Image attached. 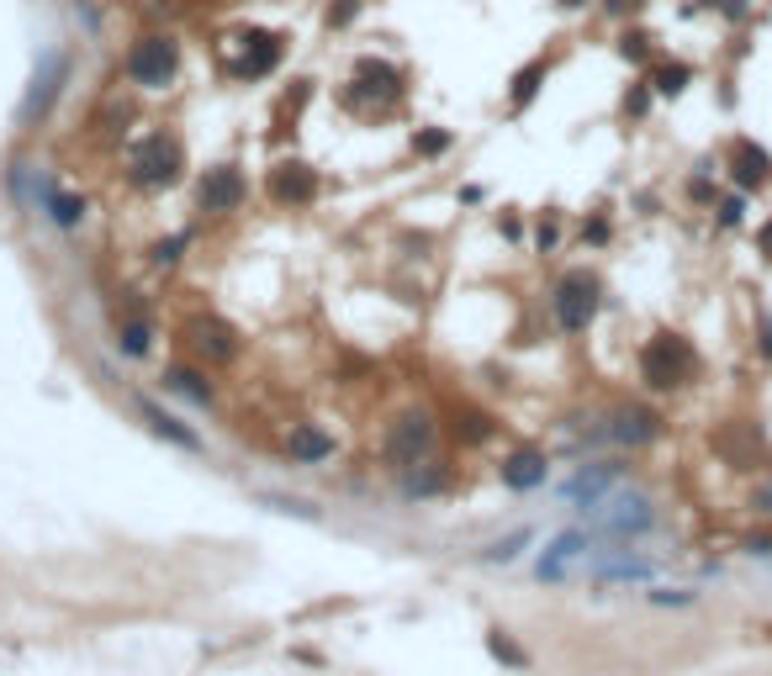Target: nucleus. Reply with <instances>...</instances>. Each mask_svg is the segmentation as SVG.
Instances as JSON below:
<instances>
[{
	"label": "nucleus",
	"mask_w": 772,
	"mask_h": 676,
	"mask_svg": "<svg viewBox=\"0 0 772 676\" xmlns=\"http://www.w3.org/2000/svg\"><path fill=\"white\" fill-rule=\"evenodd\" d=\"M693 375H698V354H693L688 338H677V333L646 338V349H640V381L651 391H677V386H688Z\"/></svg>",
	"instance_id": "f257e3e1"
},
{
	"label": "nucleus",
	"mask_w": 772,
	"mask_h": 676,
	"mask_svg": "<svg viewBox=\"0 0 772 676\" xmlns=\"http://www.w3.org/2000/svg\"><path fill=\"white\" fill-rule=\"evenodd\" d=\"M180 169H186V154H180V143L164 138V133H149L143 143H133V154H127V180H133L138 191H164V185L180 180Z\"/></svg>",
	"instance_id": "f03ea898"
},
{
	"label": "nucleus",
	"mask_w": 772,
	"mask_h": 676,
	"mask_svg": "<svg viewBox=\"0 0 772 676\" xmlns=\"http://www.w3.org/2000/svg\"><path fill=\"white\" fill-rule=\"evenodd\" d=\"M598 302H603V286H598L593 270H566L556 280V291H550V312H556V323L566 333H582L587 323H593Z\"/></svg>",
	"instance_id": "7ed1b4c3"
},
{
	"label": "nucleus",
	"mask_w": 772,
	"mask_h": 676,
	"mask_svg": "<svg viewBox=\"0 0 772 676\" xmlns=\"http://www.w3.org/2000/svg\"><path fill=\"white\" fill-rule=\"evenodd\" d=\"M434 418L429 412H397L392 423H386V439H381V455L397 465V471H413L418 460H429L434 449Z\"/></svg>",
	"instance_id": "20e7f679"
},
{
	"label": "nucleus",
	"mask_w": 772,
	"mask_h": 676,
	"mask_svg": "<svg viewBox=\"0 0 772 676\" xmlns=\"http://www.w3.org/2000/svg\"><path fill=\"white\" fill-rule=\"evenodd\" d=\"M175 64H180V48L170 43L164 32H149V37H138L133 48H127V59H122V69H127V80L133 85H143V90H164L175 80Z\"/></svg>",
	"instance_id": "39448f33"
},
{
	"label": "nucleus",
	"mask_w": 772,
	"mask_h": 676,
	"mask_svg": "<svg viewBox=\"0 0 772 676\" xmlns=\"http://www.w3.org/2000/svg\"><path fill=\"white\" fill-rule=\"evenodd\" d=\"M603 439L619 444V449H646L661 439V412L646 407V402H619L603 423Z\"/></svg>",
	"instance_id": "423d86ee"
},
{
	"label": "nucleus",
	"mask_w": 772,
	"mask_h": 676,
	"mask_svg": "<svg viewBox=\"0 0 772 676\" xmlns=\"http://www.w3.org/2000/svg\"><path fill=\"white\" fill-rule=\"evenodd\" d=\"M244 196H249V185H244V175H238L233 164L207 169V175H201V185H196V206H201V212H212V217L238 212V206H244Z\"/></svg>",
	"instance_id": "0eeeda50"
},
{
	"label": "nucleus",
	"mask_w": 772,
	"mask_h": 676,
	"mask_svg": "<svg viewBox=\"0 0 772 676\" xmlns=\"http://www.w3.org/2000/svg\"><path fill=\"white\" fill-rule=\"evenodd\" d=\"M186 344L201 365H228L238 360V333L223 323V317H196V323L186 328Z\"/></svg>",
	"instance_id": "6e6552de"
},
{
	"label": "nucleus",
	"mask_w": 772,
	"mask_h": 676,
	"mask_svg": "<svg viewBox=\"0 0 772 676\" xmlns=\"http://www.w3.org/2000/svg\"><path fill=\"white\" fill-rule=\"evenodd\" d=\"M270 201L275 206H312L318 201V175L302 159H286L270 169Z\"/></svg>",
	"instance_id": "1a4fd4ad"
},
{
	"label": "nucleus",
	"mask_w": 772,
	"mask_h": 676,
	"mask_svg": "<svg viewBox=\"0 0 772 676\" xmlns=\"http://www.w3.org/2000/svg\"><path fill=\"white\" fill-rule=\"evenodd\" d=\"M656 523L651 513V497H640V492H619L609 502V513H603V529H609L614 539H630V534H646Z\"/></svg>",
	"instance_id": "9d476101"
},
{
	"label": "nucleus",
	"mask_w": 772,
	"mask_h": 676,
	"mask_svg": "<svg viewBox=\"0 0 772 676\" xmlns=\"http://www.w3.org/2000/svg\"><path fill=\"white\" fill-rule=\"evenodd\" d=\"M730 180L741 185V191H762V185L772 180L767 148H757L751 138H735V143H730Z\"/></svg>",
	"instance_id": "9b49d317"
},
{
	"label": "nucleus",
	"mask_w": 772,
	"mask_h": 676,
	"mask_svg": "<svg viewBox=\"0 0 772 676\" xmlns=\"http://www.w3.org/2000/svg\"><path fill=\"white\" fill-rule=\"evenodd\" d=\"M355 96H376V101H397L402 96V69L386 59H360L355 64Z\"/></svg>",
	"instance_id": "f8f14e48"
},
{
	"label": "nucleus",
	"mask_w": 772,
	"mask_h": 676,
	"mask_svg": "<svg viewBox=\"0 0 772 676\" xmlns=\"http://www.w3.org/2000/svg\"><path fill=\"white\" fill-rule=\"evenodd\" d=\"M64 74H69L64 53H48V59H43V74H32V90H27V101H22V122L43 117L48 101L59 96V80H64Z\"/></svg>",
	"instance_id": "ddd939ff"
},
{
	"label": "nucleus",
	"mask_w": 772,
	"mask_h": 676,
	"mask_svg": "<svg viewBox=\"0 0 772 676\" xmlns=\"http://www.w3.org/2000/svg\"><path fill=\"white\" fill-rule=\"evenodd\" d=\"M545 476H550V460L540 449H513L503 460V486H513V492H535V486H545Z\"/></svg>",
	"instance_id": "4468645a"
},
{
	"label": "nucleus",
	"mask_w": 772,
	"mask_h": 676,
	"mask_svg": "<svg viewBox=\"0 0 772 676\" xmlns=\"http://www.w3.org/2000/svg\"><path fill=\"white\" fill-rule=\"evenodd\" d=\"M244 59H238V80H260V74H270L275 64H281V37H270V32H249L244 37Z\"/></svg>",
	"instance_id": "2eb2a0df"
},
{
	"label": "nucleus",
	"mask_w": 772,
	"mask_h": 676,
	"mask_svg": "<svg viewBox=\"0 0 772 676\" xmlns=\"http://www.w3.org/2000/svg\"><path fill=\"white\" fill-rule=\"evenodd\" d=\"M619 476H624V465H593V471H577L572 481H566V497H572V502H587V507H598V497L609 492Z\"/></svg>",
	"instance_id": "dca6fc26"
},
{
	"label": "nucleus",
	"mask_w": 772,
	"mask_h": 676,
	"mask_svg": "<svg viewBox=\"0 0 772 676\" xmlns=\"http://www.w3.org/2000/svg\"><path fill=\"white\" fill-rule=\"evenodd\" d=\"M286 455L302 460V465H318V460L334 455V439H328L323 428H312V423H297V428L286 434Z\"/></svg>",
	"instance_id": "f3484780"
},
{
	"label": "nucleus",
	"mask_w": 772,
	"mask_h": 676,
	"mask_svg": "<svg viewBox=\"0 0 772 676\" xmlns=\"http://www.w3.org/2000/svg\"><path fill=\"white\" fill-rule=\"evenodd\" d=\"M164 386L180 391V397L196 402V407H207V402H212V381H207L201 370H191V365H170V370H164Z\"/></svg>",
	"instance_id": "a211bd4d"
},
{
	"label": "nucleus",
	"mask_w": 772,
	"mask_h": 676,
	"mask_svg": "<svg viewBox=\"0 0 772 676\" xmlns=\"http://www.w3.org/2000/svg\"><path fill=\"white\" fill-rule=\"evenodd\" d=\"M43 212L69 233V228H80V222H85V196H69V191H53V185H43Z\"/></svg>",
	"instance_id": "6ab92c4d"
},
{
	"label": "nucleus",
	"mask_w": 772,
	"mask_h": 676,
	"mask_svg": "<svg viewBox=\"0 0 772 676\" xmlns=\"http://www.w3.org/2000/svg\"><path fill=\"white\" fill-rule=\"evenodd\" d=\"M138 412L149 418V428L159 439H170V444H180V449H201V439L191 434V428H180V418H170V412H159L154 402H138Z\"/></svg>",
	"instance_id": "aec40b11"
},
{
	"label": "nucleus",
	"mask_w": 772,
	"mask_h": 676,
	"mask_svg": "<svg viewBox=\"0 0 772 676\" xmlns=\"http://www.w3.org/2000/svg\"><path fill=\"white\" fill-rule=\"evenodd\" d=\"M550 74V59H529L519 74H513V111H524L529 101L540 96V80Z\"/></svg>",
	"instance_id": "412c9836"
},
{
	"label": "nucleus",
	"mask_w": 772,
	"mask_h": 676,
	"mask_svg": "<svg viewBox=\"0 0 772 676\" xmlns=\"http://www.w3.org/2000/svg\"><path fill=\"white\" fill-rule=\"evenodd\" d=\"M117 349L122 354H149L154 349V323L149 317H122L117 323Z\"/></svg>",
	"instance_id": "4be33fe9"
},
{
	"label": "nucleus",
	"mask_w": 772,
	"mask_h": 676,
	"mask_svg": "<svg viewBox=\"0 0 772 676\" xmlns=\"http://www.w3.org/2000/svg\"><path fill=\"white\" fill-rule=\"evenodd\" d=\"M582 544H587V534H582V529H572V534H561L556 544H550V555L540 560V576H550V581H556V576H561V566H566V560H572V555H582Z\"/></svg>",
	"instance_id": "5701e85b"
},
{
	"label": "nucleus",
	"mask_w": 772,
	"mask_h": 676,
	"mask_svg": "<svg viewBox=\"0 0 772 676\" xmlns=\"http://www.w3.org/2000/svg\"><path fill=\"white\" fill-rule=\"evenodd\" d=\"M688 80H693V69H688V64H677V59H667V64H656V69H651V90H656V96H683Z\"/></svg>",
	"instance_id": "b1692460"
},
{
	"label": "nucleus",
	"mask_w": 772,
	"mask_h": 676,
	"mask_svg": "<svg viewBox=\"0 0 772 676\" xmlns=\"http://www.w3.org/2000/svg\"><path fill=\"white\" fill-rule=\"evenodd\" d=\"M445 486H450V471H445V465H429V471L424 476H408V486H402V492H408V497H434V492H445Z\"/></svg>",
	"instance_id": "393cba45"
},
{
	"label": "nucleus",
	"mask_w": 772,
	"mask_h": 676,
	"mask_svg": "<svg viewBox=\"0 0 772 676\" xmlns=\"http://www.w3.org/2000/svg\"><path fill=\"white\" fill-rule=\"evenodd\" d=\"M455 434H461L466 444H482L492 434V418H487V412H476V407H466V412H455Z\"/></svg>",
	"instance_id": "a878e982"
},
{
	"label": "nucleus",
	"mask_w": 772,
	"mask_h": 676,
	"mask_svg": "<svg viewBox=\"0 0 772 676\" xmlns=\"http://www.w3.org/2000/svg\"><path fill=\"white\" fill-rule=\"evenodd\" d=\"M487 650L498 655V661H508V666H529V655H524L519 645H513V640H508L503 629H492V634H487Z\"/></svg>",
	"instance_id": "bb28decb"
},
{
	"label": "nucleus",
	"mask_w": 772,
	"mask_h": 676,
	"mask_svg": "<svg viewBox=\"0 0 772 676\" xmlns=\"http://www.w3.org/2000/svg\"><path fill=\"white\" fill-rule=\"evenodd\" d=\"M619 53H624V59H635V64H646L651 59V37L646 32H624L619 37Z\"/></svg>",
	"instance_id": "cd10ccee"
},
{
	"label": "nucleus",
	"mask_w": 772,
	"mask_h": 676,
	"mask_svg": "<svg viewBox=\"0 0 772 676\" xmlns=\"http://www.w3.org/2000/svg\"><path fill=\"white\" fill-rule=\"evenodd\" d=\"M360 16V0H328V27H349Z\"/></svg>",
	"instance_id": "c85d7f7f"
},
{
	"label": "nucleus",
	"mask_w": 772,
	"mask_h": 676,
	"mask_svg": "<svg viewBox=\"0 0 772 676\" xmlns=\"http://www.w3.org/2000/svg\"><path fill=\"white\" fill-rule=\"evenodd\" d=\"M413 148H418V154H445L450 133H413Z\"/></svg>",
	"instance_id": "c756f323"
},
{
	"label": "nucleus",
	"mask_w": 772,
	"mask_h": 676,
	"mask_svg": "<svg viewBox=\"0 0 772 676\" xmlns=\"http://www.w3.org/2000/svg\"><path fill=\"white\" fill-rule=\"evenodd\" d=\"M180 249H186V233H175L170 243H159V249H154V265H175Z\"/></svg>",
	"instance_id": "7c9ffc66"
},
{
	"label": "nucleus",
	"mask_w": 772,
	"mask_h": 676,
	"mask_svg": "<svg viewBox=\"0 0 772 676\" xmlns=\"http://www.w3.org/2000/svg\"><path fill=\"white\" fill-rule=\"evenodd\" d=\"M741 212H746V201H741V196H725V201H720V228H735V222H741Z\"/></svg>",
	"instance_id": "2f4dec72"
},
{
	"label": "nucleus",
	"mask_w": 772,
	"mask_h": 676,
	"mask_svg": "<svg viewBox=\"0 0 772 676\" xmlns=\"http://www.w3.org/2000/svg\"><path fill=\"white\" fill-rule=\"evenodd\" d=\"M651 603H661V608H688V603H693V592H672V587H661V592H651Z\"/></svg>",
	"instance_id": "473e14b6"
},
{
	"label": "nucleus",
	"mask_w": 772,
	"mask_h": 676,
	"mask_svg": "<svg viewBox=\"0 0 772 676\" xmlns=\"http://www.w3.org/2000/svg\"><path fill=\"white\" fill-rule=\"evenodd\" d=\"M519 544H529V534H513L508 544H492L487 560H513V555H519Z\"/></svg>",
	"instance_id": "72a5a7b5"
},
{
	"label": "nucleus",
	"mask_w": 772,
	"mask_h": 676,
	"mask_svg": "<svg viewBox=\"0 0 772 676\" xmlns=\"http://www.w3.org/2000/svg\"><path fill=\"white\" fill-rule=\"evenodd\" d=\"M646 101H651V80L630 90V101H624V111H630V117H640V111H646Z\"/></svg>",
	"instance_id": "f704fd0d"
},
{
	"label": "nucleus",
	"mask_w": 772,
	"mask_h": 676,
	"mask_svg": "<svg viewBox=\"0 0 772 676\" xmlns=\"http://www.w3.org/2000/svg\"><path fill=\"white\" fill-rule=\"evenodd\" d=\"M751 507H757L762 518H772V481H762L757 492H751Z\"/></svg>",
	"instance_id": "c9c22d12"
},
{
	"label": "nucleus",
	"mask_w": 772,
	"mask_h": 676,
	"mask_svg": "<svg viewBox=\"0 0 772 676\" xmlns=\"http://www.w3.org/2000/svg\"><path fill=\"white\" fill-rule=\"evenodd\" d=\"M746 550H751V555H762V560H772V534H751V539H746Z\"/></svg>",
	"instance_id": "e433bc0d"
},
{
	"label": "nucleus",
	"mask_w": 772,
	"mask_h": 676,
	"mask_svg": "<svg viewBox=\"0 0 772 676\" xmlns=\"http://www.w3.org/2000/svg\"><path fill=\"white\" fill-rule=\"evenodd\" d=\"M603 6H609L614 16H635L640 6H646V0H603Z\"/></svg>",
	"instance_id": "4c0bfd02"
},
{
	"label": "nucleus",
	"mask_w": 772,
	"mask_h": 676,
	"mask_svg": "<svg viewBox=\"0 0 772 676\" xmlns=\"http://www.w3.org/2000/svg\"><path fill=\"white\" fill-rule=\"evenodd\" d=\"M587 238H593V243H603V238H609V222H603V217H593V222H587V228H582Z\"/></svg>",
	"instance_id": "58836bf2"
},
{
	"label": "nucleus",
	"mask_w": 772,
	"mask_h": 676,
	"mask_svg": "<svg viewBox=\"0 0 772 676\" xmlns=\"http://www.w3.org/2000/svg\"><path fill=\"white\" fill-rule=\"evenodd\" d=\"M757 249H762V254H767V259H772V222H767V228H762V233H757Z\"/></svg>",
	"instance_id": "ea45409f"
},
{
	"label": "nucleus",
	"mask_w": 772,
	"mask_h": 676,
	"mask_svg": "<svg viewBox=\"0 0 772 676\" xmlns=\"http://www.w3.org/2000/svg\"><path fill=\"white\" fill-rule=\"evenodd\" d=\"M762 354H772V317H762Z\"/></svg>",
	"instance_id": "a19ab883"
},
{
	"label": "nucleus",
	"mask_w": 772,
	"mask_h": 676,
	"mask_svg": "<svg viewBox=\"0 0 772 676\" xmlns=\"http://www.w3.org/2000/svg\"><path fill=\"white\" fill-rule=\"evenodd\" d=\"M561 6H566V11H577V6H587V0H561Z\"/></svg>",
	"instance_id": "79ce46f5"
}]
</instances>
